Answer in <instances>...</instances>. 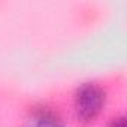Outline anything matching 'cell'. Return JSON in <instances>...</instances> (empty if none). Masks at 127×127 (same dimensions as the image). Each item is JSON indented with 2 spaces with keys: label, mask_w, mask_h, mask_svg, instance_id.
Returning a JSON list of instances; mask_svg holds the SVG:
<instances>
[{
  "label": "cell",
  "mask_w": 127,
  "mask_h": 127,
  "mask_svg": "<svg viewBox=\"0 0 127 127\" xmlns=\"http://www.w3.org/2000/svg\"><path fill=\"white\" fill-rule=\"evenodd\" d=\"M103 103H105L103 90L94 84H84L78 90L75 99V111L78 120L84 124L93 123L102 112Z\"/></svg>",
  "instance_id": "obj_1"
},
{
  "label": "cell",
  "mask_w": 127,
  "mask_h": 127,
  "mask_svg": "<svg viewBox=\"0 0 127 127\" xmlns=\"http://www.w3.org/2000/svg\"><path fill=\"white\" fill-rule=\"evenodd\" d=\"M36 127H63V123L52 114H43L37 120Z\"/></svg>",
  "instance_id": "obj_2"
},
{
  "label": "cell",
  "mask_w": 127,
  "mask_h": 127,
  "mask_svg": "<svg viewBox=\"0 0 127 127\" xmlns=\"http://www.w3.org/2000/svg\"><path fill=\"white\" fill-rule=\"evenodd\" d=\"M109 127H126V118L124 117H118V118H114V121L111 123Z\"/></svg>",
  "instance_id": "obj_3"
}]
</instances>
